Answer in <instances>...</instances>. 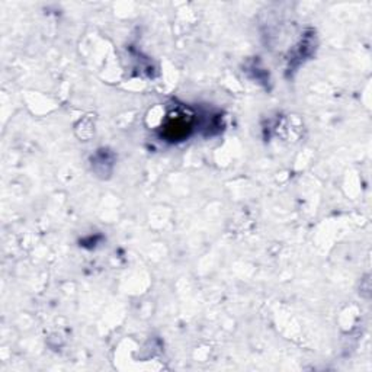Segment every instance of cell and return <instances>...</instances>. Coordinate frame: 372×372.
Returning <instances> with one entry per match:
<instances>
[{"instance_id": "obj_1", "label": "cell", "mask_w": 372, "mask_h": 372, "mask_svg": "<svg viewBox=\"0 0 372 372\" xmlns=\"http://www.w3.org/2000/svg\"><path fill=\"white\" fill-rule=\"evenodd\" d=\"M191 129H192V124L189 122L186 115L173 114V115H169L163 127V134L168 140L177 141V140H184L185 137H188Z\"/></svg>"}]
</instances>
